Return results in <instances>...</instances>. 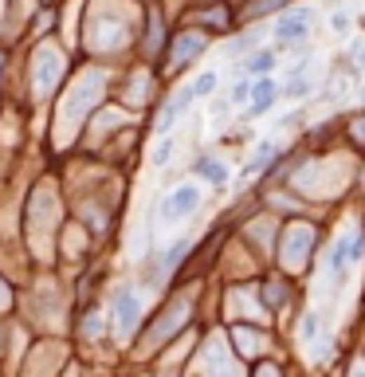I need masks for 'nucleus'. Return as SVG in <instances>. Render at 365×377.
Returning <instances> with one entry per match:
<instances>
[{
    "instance_id": "obj_1",
    "label": "nucleus",
    "mask_w": 365,
    "mask_h": 377,
    "mask_svg": "<svg viewBox=\"0 0 365 377\" xmlns=\"http://www.w3.org/2000/svg\"><path fill=\"white\" fill-rule=\"evenodd\" d=\"M310 24H315V12H310V8L283 12V16L275 20V40H279V48H303L306 36H310Z\"/></svg>"
},
{
    "instance_id": "obj_2",
    "label": "nucleus",
    "mask_w": 365,
    "mask_h": 377,
    "mask_svg": "<svg viewBox=\"0 0 365 377\" xmlns=\"http://www.w3.org/2000/svg\"><path fill=\"white\" fill-rule=\"evenodd\" d=\"M197 209H200V185H177L165 200H161V220L177 224V220L193 217Z\"/></svg>"
},
{
    "instance_id": "obj_3",
    "label": "nucleus",
    "mask_w": 365,
    "mask_h": 377,
    "mask_svg": "<svg viewBox=\"0 0 365 377\" xmlns=\"http://www.w3.org/2000/svg\"><path fill=\"white\" fill-rule=\"evenodd\" d=\"M138 315H142V299L134 287H118L114 291V322H118L122 334H130V330L138 327Z\"/></svg>"
},
{
    "instance_id": "obj_4",
    "label": "nucleus",
    "mask_w": 365,
    "mask_h": 377,
    "mask_svg": "<svg viewBox=\"0 0 365 377\" xmlns=\"http://www.w3.org/2000/svg\"><path fill=\"white\" fill-rule=\"evenodd\" d=\"M275 99H279V87L271 79H256L252 83V99H247V118H259V114H267V110L275 107Z\"/></svg>"
},
{
    "instance_id": "obj_5",
    "label": "nucleus",
    "mask_w": 365,
    "mask_h": 377,
    "mask_svg": "<svg viewBox=\"0 0 365 377\" xmlns=\"http://www.w3.org/2000/svg\"><path fill=\"white\" fill-rule=\"evenodd\" d=\"M188 107H193V90H188V87H181L177 95H173V99L165 102V110H161V118H158V134H169V130L177 126V118L185 114Z\"/></svg>"
},
{
    "instance_id": "obj_6",
    "label": "nucleus",
    "mask_w": 365,
    "mask_h": 377,
    "mask_svg": "<svg viewBox=\"0 0 365 377\" xmlns=\"http://www.w3.org/2000/svg\"><path fill=\"white\" fill-rule=\"evenodd\" d=\"M205 36H181L177 43H173V55H169V67L173 71H181L185 67L188 60H193V55H197V51H205Z\"/></svg>"
},
{
    "instance_id": "obj_7",
    "label": "nucleus",
    "mask_w": 365,
    "mask_h": 377,
    "mask_svg": "<svg viewBox=\"0 0 365 377\" xmlns=\"http://www.w3.org/2000/svg\"><path fill=\"white\" fill-rule=\"evenodd\" d=\"M193 169H197V177H205L208 185H216V188L228 185V169H224V161H216L212 153H200Z\"/></svg>"
},
{
    "instance_id": "obj_8",
    "label": "nucleus",
    "mask_w": 365,
    "mask_h": 377,
    "mask_svg": "<svg viewBox=\"0 0 365 377\" xmlns=\"http://www.w3.org/2000/svg\"><path fill=\"white\" fill-rule=\"evenodd\" d=\"M275 153H279L275 142H263V146H259L256 153H252V161L244 165V177H256V173H263V169L271 165V161H275Z\"/></svg>"
},
{
    "instance_id": "obj_9",
    "label": "nucleus",
    "mask_w": 365,
    "mask_h": 377,
    "mask_svg": "<svg viewBox=\"0 0 365 377\" xmlns=\"http://www.w3.org/2000/svg\"><path fill=\"white\" fill-rule=\"evenodd\" d=\"M244 71L247 75H259V79H263V75H271V71H275V51H252V55H247V63H244Z\"/></svg>"
},
{
    "instance_id": "obj_10",
    "label": "nucleus",
    "mask_w": 365,
    "mask_h": 377,
    "mask_svg": "<svg viewBox=\"0 0 365 377\" xmlns=\"http://www.w3.org/2000/svg\"><path fill=\"white\" fill-rule=\"evenodd\" d=\"M216 71H205V75H197V79H193V99H208V95H212V90H216Z\"/></svg>"
},
{
    "instance_id": "obj_11",
    "label": "nucleus",
    "mask_w": 365,
    "mask_h": 377,
    "mask_svg": "<svg viewBox=\"0 0 365 377\" xmlns=\"http://www.w3.org/2000/svg\"><path fill=\"white\" fill-rule=\"evenodd\" d=\"M259 40H263L259 32H244V36H236V40H228V51H232V55H240V51H252Z\"/></svg>"
},
{
    "instance_id": "obj_12",
    "label": "nucleus",
    "mask_w": 365,
    "mask_h": 377,
    "mask_svg": "<svg viewBox=\"0 0 365 377\" xmlns=\"http://www.w3.org/2000/svg\"><path fill=\"white\" fill-rule=\"evenodd\" d=\"M247 99H252V79H240L232 87V95H228V107H244Z\"/></svg>"
},
{
    "instance_id": "obj_13",
    "label": "nucleus",
    "mask_w": 365,
    "mask_h": 377,
    "mask_svg": "<svg viewBox=\"0 0 365 377\" xmlns=\"http://www.w3.org/2000/svg\"><path fill=\"white\" fill-rule=\"evenodd\" d=\"M169 161H173V138H161L158 142V149H153V165H169Z\"/></svg>"
},
{
    "instance_id": "obj_14",
    "label": "nucleus",
    "mask_w": 365,
    "mask_h": 377,
    "mask_svg": "<svg viewBox=\"0 0 365 377\" xmlns=\"http://www.w3.org/2000/svg\"><path fill=\"white\" fill-rule=\"evenodd\" d=\"M345 263H350V259H345V240H338V244H334V256H330V268H334V275H342Z\"/></svg>"
},
{
    "instance_id": "obj_15",
    "label": "nucleus",
    "mask_w": 365,
    "mask_h": 377,
    "mask_svg": "<svg viewBox=\"0 0 365 377\" xmlns=\"http://www.w3.org/2000/svg\"><path fill=\"white\" fill-rule=\"evenodd\" d=\"M275 8H287V0H259L247 8V16H263V12H275Z\"/></svg>"
},
{
    "instance_id": "obj_16",
    "label": "nucleus",
    "mask_w": 365,
    "mask_h": 377,
    "mask_svg": "<svg viewBox=\"0 0 365 377\" xmlns=\"http://www.w3.org/2000/svg\"><path fill=\"white\" fill-rule=\"evenodd\" d=\"M350 24H354V20H350V12H334V16H330V28H334L338 36H345V32H350Z\"/></svg>"
},
{
    "instance_id": "obj_17",
    "label": "nucleus",
    "mask_w": 365,
    "mask_h": 377,
    "mask_svg": "<svg viewBox=\"0 0 365 377\" xmlns=\"http://www.w3.org/2000/svg\"><path fill=\"white\" fill-rule=\"evenodd\" d=\"M263 295H267V303H271V307H283V303H287V287H267Z\"/></svg>"
},
{
    "instance_id": "obj_18",
    "label": "nucleus",
    "mask_w": 365,
    "mask_h": 377,
    "mask_svg": "<svg viewBox=\"0 0 365 377\" xmlns=\"http://www.w3.org/2000/svg\"><path fill=\"white\" fill-rule=\"evenodd\" d=\"M298 330H303V338H315V334H318V318H315V315H306Z\"/></svg>"
},
{
    "instance_id": "obj_19",
    "label": "nucleus",
    "mask_w": 365,
    "mask_h": 377,
    "mask_svg": "<svg viewBox=\"0 0 365 377\" xmlns=\"http://www.w3.org/2000/svg\"><path fill=\"white\" fill-rule=\"evenodd\" d=\"M354 377H365V366H357V369H354Z\"/></svg>"
},
{
    "instance_id": "obj_20",
    "label": "nucleus",
    "mask_w": 365,
    "mask_h": 377,
    "mask_svg": "<svg viewBox=\"0 0 365 377\" xmlns=\"http://www.w3.org/2000/svg\"><path fill=\"white\" fill-rule=\"evenodd\" d=\"M361 102H365V87H361Z\"/></svg>"
}]
</instances>
